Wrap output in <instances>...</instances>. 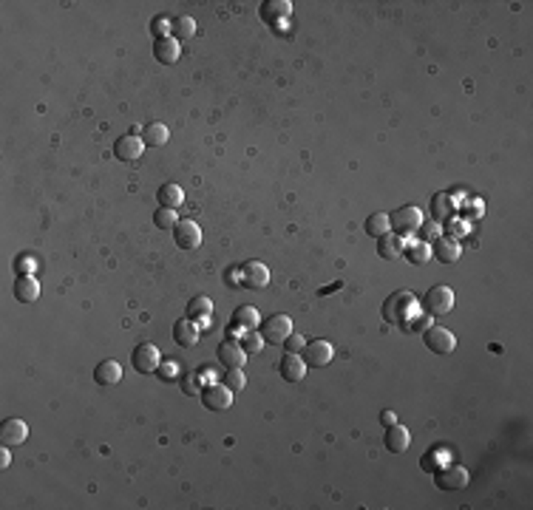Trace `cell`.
Segmentation results:
<instances>
[{
    "label": "cell",
    "instance_id": "ee69618b",
    "mask_svg": "<svg viewBox=\"0 0 533 510\" xmlns=\"http://www.w3.org/2000/svg\"><path fill=\"white\" fill-rule=\"evenodd\" d=\"M9 465V448L3 445V451H0V468H6Z\"/></svg>",
    "mask_w": 533,
    "mask_h": 510
},
{
    "label": "cell",
    "instance_id": "60d3db41",
    "mask_svg": "<svg viewBox=\"0 0 533 510\" xmlns=\"http://www.w3.org/2000/svg\"><path fill=\"white\" fill-rule=\"evenodd\" d=\"M15 270H20L23 275H31L29 270H31V261H15Z\"/></svg>",
    "mask_w": 533,
    "mask_h": 510
},
{
    "label": "cell",
    "instance_id": "277c9868",
    "mask_svg": "<svg viewBox=\"0 0 533 510\" xmlns=\"http://www.w3.org/2000/svg\"><path fill=\"white\" fill-rule=\"evenodd\" d=\"M332 357H335V346L329 340H313V343H306L301 349V360L306 363V369H324L332 363Z\"/></svg>",
    "mask_w": 533,
    "mask_h": 510
},
{
    "label": "cell",
    "instance_id": "ffe728a7",
    "mask_svg": "<svg viewBox=\"0 0 533 510\" xmlns=\"http://www.w3.org/2000/svg\"><path fill=\"white\" fill-rule=\"evenodd\" d=\"M182 49L179 42H176L173 37H162V40H153V57L162 63V65H173L176 60H179Z\"/></svg>",
    "mask_w": 533,
    "mask_h": 510
},
{
    "label": "cell",
    "instance_id": "b9f144b4",
    "mask_svg": "<svg viewBox=\"0 0 533 510\" xmlns=\"http://www.w3.org/2000/svg\"><path fill=\"white\" fill-rule=\"evenodd\" d=\"M343 286V281H335V284H329V286H324L318 295H329V292H335V289H340Z\"/></svg>",
    "mask_w": 533,
    "mask_h": 510
},
{
    "label": "cell",
    "instance_id": "8fae6325",
    "mask_svg": "<svg viewBox=\"0 0 533 510\" xmlns=\"http://www.w3.org/2000/svg\"><path fill=\"white\" fill-rule=\"evenodd\" d=\"M29 440V425L17 417L12 419H3V425H0V445L6 448H15V445H23Z\"/></svg>",
    "mask_w": 533,
    "mask_h": 510
},
{
    "label": "cell",
    "instance_id": "f1b7e54d",
    "mask_svg": "<svg viewBox=\"0 0 533 510\" xmlns=\"http://www.w3.org/2000/svg\"><path fill=\"white\" fill-rule=\"evenodd\" d=\"M403 255H406L409 264L420 267V264H426V261L431 258V244H426V241H412V244L403 249Z\"/></svg>",
    "mask_w": 533,
    "mask_h": 510
},
{
    "label": "cell",
    "instance_id": "8992f818",
    "mask_svg": "<svg viewBox=\"0 0 533 510\" xmlns=\"http://www.w3.org/2000/svg\"><path fill=\"white\" fill-rule=\"evenodd\" d=\"M426 315H449L454 309V292L449 286H431L423 301Z\"/></svg>",
    "mask_w": 533,
    "mask_h": 510
},
{
    "label": "cell",
    "instance_id": "d6a6232c",
    "mask_svg": "<svg viewBox=\"0 0 533 510\" xmlns=\"http://www.w3.org/2000/svg\"><path fill=\"white\" fill-rule=\"evenodd\" d=\"M153 224L162 230V233H167V230H173L176 224V210H167V207H159L156 212H153Z\"/></svg>",
    "mask_w": 533,
    "mask_h": 510
},
{
    "label": "cell",
    "instance_id": "83f0119b",
    "mask_svg": "<svg viewBox=\"0 0 533 510\" xmlns=\"http://www.w3.org/2000/svg\"><path fill=\"white\" fill-rule=\"evenodd\" d=\"M196 34V20L188 17V15H179L176 20H170V37L176 42H182V40H190Z\"/></svg>",
    "mask_w": 533,
    "mask_h": 510
},
{
    "label": "cell",
    "instance_id": "30bf717a",
    "mask_svg": "<svg viewBox=\"0 0 533 510\" xmlns=\"http://www.w3.org/2000/svg\"><path fill=\"white\" fill-rule=\"evenodd\" d=\"M142 150H145V142H142V137H137V134H125V137H119V139L114 142V156H117L119 162H125V164H133V162L142 156Z\"/></svg>",
    "mask_w": 533,
    "mask_h": 510
},
{
    "label": "cell",
    "instance_id": "5bb4252c",
    "mask_svg": "<svg viewBox=\"0 0 533 510\" xmlns=\"http://www.w3.org/2000/svg\"><path fill=\"white\" fill-rule=\"evenodd\" d=\"M216 357H218V363L225 366V369H244L247 352L241 349L239 340H225V343L216 349Z\"/></svg>",
    "mask_w": 533,
    "mask_h": 510
},
{
    "label": "cell",
    "instance_id": "1f68e13d",
    "mask_svg": "<svg viewBox=\"0 0 533 510\" xmlns=\"http://www.w3.org/2000/svg\"><path fill=\"white\" fill-rule=\"evenodd\" d=\"M241 349L247 352V355H258L261 349H264V337H261V332H255V329H247L244 334H241Z\"/></svg>",
    "mask_w": 533,
    "mask_h": 510
},
{
    "label": "cell",
    "instance_id": "e0dca14e",
    "mask_svg": "<svg viewBox=\"0 0 533 510\" xmlns=\"http://www.w3.org/2000/svg\"><path fill=\"white\" fill-rule=\"evenodd\" d=\"M278 371H281V377H284L287 382H301V380L306 377V363L301 360V355L284 352V357H281V363H278Z\"/></svg>",
    "mask_w": 533,
    "mask_h": 510
},
{
    "label": "cell",
    "instance_id": "d4e9b609",
    "mask_svg": "<svg viewBox=\"0 0 533 510\" xmlns=\"http://www.w3.org/2000/svg\"><path fill=\"white\" fill-rule=\"evenodd\" d=\"M156 201H159V207L176 210V207H182V201H185V190H182L179 185L167 182V185H162V187L156 190Z\"/></svg>",
    "mask_w": 533,
    "mask_h": 510
},
{
    "label": "cell",
    "instance_id": "74e56055",
    "mask_svg": "<svg viewBox=\"0 0 533 510\" xmlns=\"http://www.w3.org/2000/svg\"><path fill=\"white\" fill-rule=\"evenodd\" d=\"M179 369H182L179 363H159V369H156V374H159L162 380H176V377H179V374H182Z\"/></svg>",
    "mask_w": 533,
    "mask_h": 510
},
{
    "label": "cell",
    "instance_id": "7a4b0ae2",
    "mask_svg": "<svg viewBox=\"0 0 533 510\" xmlns=\"http://www.w3.org/2000/svg\"><path fill=\"white\" fill-rule=\"evenodd\" d=\"M412 307H414V295H412V292H391L386 301H383L380 315H383L386 323L400 326V323L406 320V315L412 312Z\"/></svg>",
    "mask_w": 533,
    "mask_h": 510
},
{
    "label": "cell",
    "instance_id": "484cf974",
    "mask_svg": "<svg viewBox=\"0 0 533 510\" xmlns=\"http://www.w3.org/2000/svg\"><path fill=\"white\" fill-rule=\"evenodd\" d=\"M140 137H142L145 148H162L170 139V131H167V125H162V122H151V125L142 128Z\"/></svg>",
    "mask_w": 533,
    "mask_h": 510
},
{
    "label": "cell",
    "instance_id": "603a6c76",
    "mask_svg": "<svg viewBox=\"0 0 533 510\" xmlns=\"http://www.w3.org/2000/svg\"><path fill=\"white\" fill-rule=\"evenodd\" d=\"M431 219H434L437 224L454 219V199H451L449 193H437V196L431 199Z\"/></svg>",
    "mask_w": 533,
    "mask_h": 510
},
{
    "label": "cell",
    "instance_id": "f546056e",
    "mask_svg": "<svg viewBox=\"0 0 533 510\" xmlns=\"http://www.w3.org/2000/svg\"><path fill=\"white\" fill-rule=\"evenodd\" d=\"M179 389H182L188 397H199L202 389H204L199 371H182V374H179Z\"/></svg>",
    "mask_w": 533,
    "mask_h": 510
},
{
    "label": "cell",
    "instance_id": "4fadbf2b",
    "mask_svg": "<svg viewBox=\"0 0 533 510\" xmlns=\"http://www.w3.org/2000/svg\"><path fill=\"white\" fill-rule=\"evenodd\" d=\"M383 445H386V451H391V454H403V451H409V445H412V434H409V428H406V425H397V422L386 425Z\"/></svg>",
    "mask_w": 533,
    "mask_h": 510
},
{
    "label": "cell",
    "instance_id": "d6986e66",
    "mask_svg": "<svg viewBox=\"0 0 533 510\" xmlns=\"http://www.w3.org/2000/svg\"><path fill=\"white\" fill-rule=\"evenodd\" d=\"M119 380H122V369H119L117 360H100L97 363V369H94V382H97V386L108 389V386H117Z\"/></svg>",
    "mask_w": 533,
    "mask_h": 510
},
{
    "label": "cell",
    "instance_id": "ac0fdd59",
    "mask_svg": "<svg viewBox=\"0 0 533 510\" xmlns=\"http://www.w3.org/2000/svg\"><path fill=\"white\" fill-rule=\"evenodd\" d=\"M173 340H176V346H182V349H190L199 343V326L193 320H176L173 323Z\"/></svg>",
    "mask_w": 533,
    "mask_h": 510
},
{
    "label": "cell",
    "instance_id": "7c38bea8",
    "mask_svg": "<svg viewBox=\"0 0 533 510\" xmlns=\"http://www.w3.org/2000/svg\"><path fill=\"white\" fill-rule=\"evenodd\" d=\"M173 241H176V247L179 249H196L199 244H202V230H199V224L196 222H190V219H185V222H179L173 227Z\"/></svg>",
    "mask_w": 533,
    "mask_h": 510
},
{
    "label": "cell",
    "instance_id": "ab89813d",
    "mask_svg": "<svg viewBox=\"0 0 533 510\" xmlns=\"http://www.w3.org/2000/svg\"><path fill=\"white\" fill-rule=\"evenodd\" d=\"M417 233H423V235H420V241H426V244H428V241H434V238H440V235H437V233H440V224H437V222H431V224H426V227H420Z\"/></svg>",
    "mask_w": 533,
    "mask_h": 510
},
{
    "label": "cell",
    "instance_id": "44dd1931",
    "mask_svg": "<svg viewBox=\"0 0 533 510\" xmlns=\"http://www.w3.org/2000/svg\"><path fill=\"white\" fill-rule=\"evenodd\" d=\"M15 298L20 304H31L40 298V281L34 275H17L15 278Z\"/></svg>",
    "mask_w": 533,
    "mask_h": 510
},
{
    "label": "cell",
    "instance_id": "7bdbcfd3",
    "mask_svg": "<svg viewBox=\"0 0 533 510\" xmlns=\"http://www.w3.org/2000/svg\"><path fill=\"white\" fill-rule=\"evenodd\" d=\"M380 422H383V425H391V422H394V411H383V414H380Z\"/></svg>",
    "mask_w": 533,
    "mask_h": 510
},
{
    "label": "cell",
    "instance_id": "9a60e30c",
    "mask_svg": "<svg viewBox=\"0 0 533 510\" xmlns=\"http://www.w3.org/2000/svg\"><path fill=\"white\" fill-rule=\"evenodd\" d=\"M241 284L247 289H264L270 284V270H266V264H261V261H247L241 267Z\"/></svg>",
    "mask_w": 533,
    "mask_h": 510
},
{
    "label": "cell",
    "instance_id": "4316f807",
    "mask_svg": "<svg viewBox=\"0 0 533 510\" xmlns=\"http://www.w3.org/2000/svg\"><path fill=\"white\" fill-rule=\"evenodd\" d=\"M230 323H233V329L247 332V329H255V326L261 323V318H258V309H255V307H236Z\"/></svg>",
    "mask_w": 533,
    "mask_h": 510
},
{
    "label": "cell",
    "instance_id": "ba28073f",
    "mask_svg": "<svg viewBox=\"0 0 533 510\" xmlns=\"http://www.w3.org/2000/svg\"><path fill=\"white\" fill-rule=\"evenodd\" d=\"M434 482H437L440 490H463L471 482V477H468L465 468H460V465H442L440 471L434 474Z\"/></svg>",
    "mask_w": 533,
    "mask_h": 510
},
{
    "label": "cell",
    "instance_id": "5b68a950",
    "mask_svg": "<svg viewBox=\"0 0 533 510\" xmlns=\"http://www.w3.org/2000/svg\"><path fill=\"white\" fill-rule=\"evenodd\" d=\"M423 343L434 355H451L457 349V337L449 329H442V326H428L423 332Z\"/></svg>",
    "mask_w": 533,
    "mask_h": 510
},
{
    "label": "cell",
    "instance_id": "2e32d148",
    "mask_svg": "<svg viewBox=\"0 0 533 510\" xmlns=\"http://www.w3.org/2000/svg\"><path fill=\"white\" fill-rule=\"evenodd\" d=\"M431 258H437L440 264H454V261L460 258V244H457V238H449V235L434 238V244H431Z\"/></svg>",
    "mask_w": 533,
    "mask_h": 510
},
{
    "label": "cell",
    "instance_id": "6da1fadb",
    "mask_svg": "<svg viewBox=\"0 0 533 510\" xmlns=\"http://www.w3.org/2000/svg\"><path fill=\"white\" fill-rule=\"evenodd\" d=\"M420 227H423V212H420V207H414V204L400 207V210H394L391 216H389V230H391L394 235H400V238L414 235Z\"/></svg>",
    "mask_w": 533,
    "mask_h": 510
},
{
    "label": "cell",
    "instance_id": "52a82bcc",
    "mask_svg": "<svg viewBox=\"0 0 533 510\" xmlns=\"http://www.w3.org/2000/svg\"><path fill=\"white\" fill-rule=\"evenodd\" d=\"M202 405L207 411H227L233 405V392L225 386V382H210V386L202 389Z\"/></svg>",
    "mask_w": 533,
    "mask_h": 510
},
{
    "label": "cell",
    "instance_id": "e575fe53",
    "mask_svg": "<svg viewBox=\"0 0 533 510\" xmlns=\"http://www.w3.org/2000/svg\"><path fill=\"white\" fill-rule=\"evenodd\" d=\"M290 9H292V3H287V0H276V3H264L261 15L264 17H284V15H290Z\"/></svg>",
    "mask_w": 533,
    "mask_h": 510
},
{
    "label": "cell",
    "instance_id": "d590c367",
    "mask_svg": "<svg viewBox=\"0 0 533 510\" xmlns=\"http://www.w3.org/2000/svg\"><path fill=\"white\" fill-rule=\"evenodd\" d=\"M281 346H284V352H290V355H301V349L306 346V337H303V334H298V332H292Z\"/></svg>",
    "mask_w": 533,
    "mask_h": 510
},
{
    "label": "cell",
    "instance_id": "f35d334b",
    "mask_svg": "<svg viewBox=\"0 0 533 510\" xmlns=\"http://www.w3.org/2000/svg\"><path fill=\"white\" fill-rule=\"evenodd\" d=\"M151 31L156 34V40H162V37H170V20H165V17H156V20L151 23Z\"/></svg>",
    "mask_w": 533,
    "mask_h": 510
},
{
    "label": "cell",
    "instance_id": "3957f363",
    "mask_svg": "<svg viewBox=\"0 0 533 510\" xmlns=\"http://www.w3.org/2000/svg\"><path fill=\"white\" fill-rule=\"evenodd\" d=\"M258 332L264 337V343L281 346L284 340L292 334V320H290V315H273V318H266V320L258 323Z\"/></svg>",
    "mask_w": 533,
    "mask_h": 510
},
{
    "label": "cell",
    "instance_id": "836d02e7",
    "mask_svg": "<svg viewBox=\"0 0 533 510\" xmlns=\"http://www.w3.org/2000/svg\"><path fill=\"white\" fill-rule=\"evenodd\" d=\"M221 382H225V386H227L230 392H241V389H244V382H247L244 369H227L225 377H221Z\"/></svg>",
    "mask_w": 533,
    "mask_h": 510
},
{
    "label": "cell",
    "instance_id": "cb8c5ba5",
    "mask_svg": "<svg viewBox=\"0 0 533 510\" xmlns=\"http://www.w3.org/2000/svg\"><path fill=\"white\" fill-rule=\"evenodd\" d=\"M377 255H380V258H386V261L400 258V255H403V238L394 235V233L380 235L377 238Z\"/></svg>",
    "mask_w": 533,
    "mask_h": 510
},
{
    "label": "cell",
    "instance_id": "7402d4cb",
    "mask_svg": "<svg viewBox=\"0 0 533 510\" xmlns=\"http://www.w3.org/2000/svg\"><path fill=\"white\" fill-rule=\"evenodd\" d=\"M210 312H213V304H210V298H204V295L193 298V301H188V307H185V318L193 320V323H202V326H207Z\"/></svg>",
    "mask_w": 533,
    "mask_h": 510
},
{
    "label": "cell",
    "instance_id": "9c48e42d",
    "mask_svg": "<svg viewBox=\"0 0 533 510\" xmlns=\"http://www.w3.org/2000/svg\"><path fill=\"white\" fill-rule=\"evenodd\" d=\"M159 349L153 346V343H140L137 349L130 352V366L137 369L140 374H156V369H159Z\"/></svg>",
    "mask_w": 533,
    "mask_h": 510
},
{
    "label": "cell",
    "instance_id": "4dcf8cb0",
    "mask_svg": "<svg viewBox=\"0 0 533 510\" xmlns=\"http://www.w3.org/2000/svg\"><path fill=\"white\" fill-rule=\"evenodd\" d=\"M363 230H366L372 238L386 235V233H389V216H386V212H372V216L366 219V224H363Z\"/></svg>",
    "mask_w": 533,
    "mask_h": 510
},
{
    "label": "cell",
    "instance_id": "8d00e7d4",
    "mask_svg": "<svg viewBox=\"0 0 533 510\" xmlns=\"http://www.w3.org/2000/svg\"><path fill=\"white\" fill-rule=\"evenodd\" d=\"M428 315H414L412 320H403V323H400V326H403L406 332H426L428 329Z\"/></svg>",
    "mask_w": 533,
    "mask_h": 510
}]
</instances>
